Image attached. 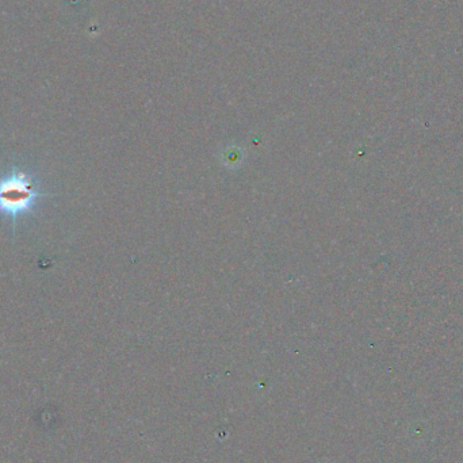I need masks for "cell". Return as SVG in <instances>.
<instances>
[{"label":"cell","mask_w":463,"mask_h":463,"mask_svg":"<svg viewBox=\"0 0 463 463\" xmlns=\"http://www.w3.org/2000/svg\"><path fill=\"white\" fill-rule=\"evenodd\" d=\"M44 197L48 194L38 190V183L17 167L0 176V215L11 218L14 227L18 218L30 215Z\"/></svg>","instance_id":"1"}]
</instances>
